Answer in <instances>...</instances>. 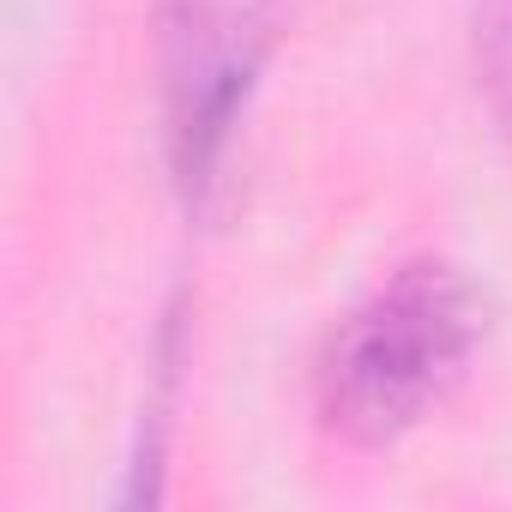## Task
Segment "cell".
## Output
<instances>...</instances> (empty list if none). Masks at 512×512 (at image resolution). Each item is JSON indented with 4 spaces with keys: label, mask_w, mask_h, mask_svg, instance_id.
I'll return each instance as SVG.
<instances>
[{
    "label": "cell",
    "mask_w": 512,
    "mask_h": 512,
    "mask_svg": "<svg viewBox=\"0 0 512 512\" xmlns=\"http://www.w3.org/2000/svg\"><path fill=\"white\" fill-rule=\"evenodd\" d=\"M476 79L512 127V0H476Z\"/></svg>",
    "instance_id": "cell-3"
},
{
    "label": "cell",
    "mask_w": 512,
    "mask_h": 512,
    "mask_svg": "<svg viewBox=\"0 0 512 512\" xmlns=\"http://www.w3.org/2000/svg\"><path fill=\"white\" fill-rule=\"evenodd\" d=\"M278 31L266 7L247 0H169L157 25L169 169L187 211H211L229 187V157L253 85L266 73Z\"/></svg>",
    "instance_id": "cell-2"
},
{
    "label": "cell",
    "mask_w": 512,
    "mask_h": 512,
    "mask_svg": "<svg viewBox=\"0 0 512 512\" xmlns=\"http://www.w3.org/2000/svg\"><path fill=\"white\" fill-rule=\"evenodd\" d=\"M476 344V284L446 260H416L338 320L314 368V410L344 446L380 452L452 398Z\"/></svg>",
    "instance_id": "cell-1"
}]
</instances>
